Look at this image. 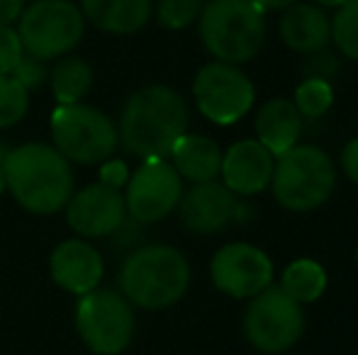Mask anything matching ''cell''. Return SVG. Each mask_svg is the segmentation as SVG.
<instances>
[{
  "instance_id": "5b68a950",
  "label": "cell",
  "mask_w": 358,
  "mask_h": 355,
  "mask_svg": "<svg viewBox=\"0 0 358 355\" xmlns=\"http://www.w3.org/2000/svg\"><path fill=\"white\" fill-rule=\"evenodd\" d=\"M336 185V168L329 153L312 144H295L275 156L273 197L290 212H310L329 199Z\"/></svg>"
},
{
  "instance_id": "8d00e7d4",
  "label": "cell",
  "mask_w": 358,
  "mask_h": 355,
  "mask_svg": "<svg viewBox=\"0 0 358 355\" xmlns=\"http://www.w3.org/2000/svg\"><path fill=\"white\" fill-rule=\"evenodd\" d=\"M356 266H358V248H356Z\"/></svg>"
},
{
  "instance_id": "6da1fadb",
  "label": "cell",
  "mask_w": 358,
  "mask_h": 355,
  "mask_svg": "<svg viewBox=\"0 0 358 355\" xmlns=\"http://www.w3.org/2000/svg\"><path fill=\"white\" fill-rule=\"evenodd\" d=\"M188 132V105L169 86H146L127 98L120 114V142L139 158L171 156L176 142Z\"/></svg>"
},
{
  "instance_id": "7a4b0ae2",
  "label": "cell",
  "mask_w": 358,
  "mask_h": 355,
  "mask_svg": "<svg viewBox=\"0 0 358 355\" xmlns=\"http://www.w3.org/2000/svg\"><path fill=\"white\" fill-rule=\"evenodd\" d=\"M5 185L20 207L32 214H57L73 195L71 163L54 146L29 142L3 158Z\"/></svg>"
},
{
  "instance_id": "7402d4cb",
  "label": "cell",
  "mask_w": 358,
  "mask_h": 355,
  "mask_svg": "<svg viewBox=\"0 0 358 355\" xmlns=\"http://www.w3.org/2000/svg\"><path fill=\"white\" fill-rule=\"evenodd\" d=\"M280 287H283L285 294H290L297 304L317 302L327 289V273L317 261L300 258V261H292L290 266L283 270V282H280Z\"/></svg>"
},
{
  "instance_id": "f1b7e54d",
  "label": "cell",
  "mask_w": 358,
  "mask_h": 355,
  "mask_svg": "<svg viewBox=\"0 0 358 355\" xmlns=\"http://www.w3.org/2000/svg\"><path fill=\"white\" fill-rule=\"evenodd\" d=\"M307 56H310L305 61L307 78H320V81L329 83V78H334L336 73H339V59H336V54L327 52V49H320V52L307 54Z\"/></svg>"
},
{
  "instance_id": "ba28073f",
  "label": "cell",
  "mask_w": 358,
  "mask_h": 355,
  "mask_svg": "<svg viewBox=\"0 0 358 355\" xmlns=\"http://www.w3.org/2000/svg\"><path fill=\"white\" fill-rule=\"evenodd\" d=\"M137 328L134 307L117 289L80 294L76 304V331L80 341L98 355H120L129 348Z\"/></svg>"
},
{
  "instance_id": "4fadbf2b",
  "label": "cell",
  "mask_w": 358,
  "mask_h": 355,
  "mask_svg": "<svg viewBox=\"0 0 358 355\" xmlns=\"http://www.w3.org/2000/svg\"><path fill=\"white\" fill-rule=\"evenodd\" d=\"M64 209H66V224L85 239L113 236L124 227L127 219L124 195L103 183L73 192Z\"/></svg>"
},
{
  "instance_id": "cb8c5ba5",
  "label": "cell",
  "mask_w": 358,
  "mask_h": 355,
  "mask_svg": "<svg viewBox=\"0 0 358 355\" xmlns=\"http://www.w3.org/2000/svg\"><path fill=\"white\" fill-rule=\"evenodd\" d=\"M331 42L351 61H358V0H349L331 20Z\"/></svg>"
},
{
  "instance_id": "8992f818",
  "label": "cell",
  "mask_w": 358,
  "mask_h": 355,
  "mask_svg": "<svg viewBox=\"0 0 358 355\" xmlns=\"http://www.w3.org/2000/svg\"><path fill=\"white\" fill-rule=\"evenodd\" d=\"M54 149L66 161L93 166L105 163L120 144L117 124L90 105H59L52 114Z\"/></svg>"
},
{
  "instance_id": "2e32d148",
  "label": "cell",
  "mask_w": 358,
  "mask_h": 355,
  "mask_svg": "<svg viewBox=\"0 0 358 355\" xmlns=\"http://www.w3.org/2000/svg\"><path fill=\"white\" fill-rule=\"evenodd\" d=\"M105 263L100 253L83 239H69L62 241L52 251L49 258V273L52 280L62 289L71 294H88L100 287Z\"/></svg>"
},
{
  "instance_id": "3957f363",
  "label": "cell",
  "mask_w": 358,
  "mask_h": 355,
  "mask_svg": "<svg viewBox=\"0 0 358 355\" xmlns=\"http://www.w3.org/2000/svg\"><path fill=\"white\" fill-rule=\"evenodd\" d=\"M188 258L166 243H151L132 251L120 270V292L132 307L149 312L173 307L188 292Z\"/></svg>"
},
{
  "instance_id": "9a60e30c",
  "label": "cell",
  "mask_w": 358,
  "mask_h": 355,
  "mask_svg": "<svg viewBox=\"0 0 358 355\" xmlns=\"http://www.w3.org/2000/svg\"><path fill=\"white\" fill-rule=\"evenodd\" d=\"M236 197L224 183L193 185L178 202V217L188 232L215 234L222 232L236 217Z\"/></svg>"
},
{
  "instance_id": "ffe728a7",
  "label": "cell",
  "mask_w": 358,
  "mask_h": 355,
  "mask_svg": "<svg viewBox=\"0 0 358 355\" xmlns=\"http://www.w3.org/2000/svg\"><path fill=\"white\" fill-rule=\"evenodd\" d=\"M256 134L259 142L273 156H280L297 144L302 134V114L292 105V100L273 98L259 109L256 117Z\"/></svg>"
},
{
  "instance_id": "277c9868",
  "label": "cell",
  "mask_w": 358,
  "mask_h": 355,
  "mask_svg": "<svg viewBox=\"0 0 358 355\" xmlns=\"http://www.w3.org/2000/svg\"><path fill=\"white\" fill-rule=\"evenodd\" d=\"M198 22L205 49L222 63L239 66L264 49V10L254 0H210Z\"/></svg>"
},
{
  "instance_id": "7c38bea8",
  "label": "cell",
  "mask_w": 358,
  "mask_h": 355,
  "mask_svg": "<svg viewBox=\"0 0 358 355\" xmlns=\"http://www.w3.org/2000/svg\"><path fill=\"white\" fill-rule=\"evenodd\" d=\"M210 275L220 292L234 299H251L273 282V263L259 246L234 241L213 256Z\"/></svg>"
},
{
  "instance_id": "d6a6232c",
  "label": "cell",
  "mask_w": 358,
  "mask_h": 355,
  "mask_svg": "<svg viewBox=\"0 0 358 355\" xmlns=\"http://www.w3.org/2000/svg\"><path fill=\"white\" fill-rule=\"evenodd\" d=\"M254 3L266 13V10H287L290 5L300 3V0H254Z\"/></svg>"
},
{
  "instance_id": "836d02e7",
  "label": "cell",
  "mask_w": 358,
  "mask_h": 355,
  "mask_svg": "<svg viewBox=\"0 0 358 355\" xmlns=\"http://www.w3.org/2000/svg\"><path fill=\"white\" fill-rule=\"evenodd\" d=\"M320 8H341L344 3H349V0H315Z\"/></svg>"
},
{
  "instance_id": "d6986e66",
  "label": "cell",
  "mask_w": 358,
  "mask_h": 355,
  "mask_svg": "<svg viewBox=\"0 0 358 355\" xmlns=\"http://www.w3.org/2000/svg\"><path fill=\"white\" fill-rule=\"evenodd\" d=\"M171 158H173L171 166L176 168V173L193 185L213 183L222 171V149L203 134L185 132L176 142Z\"/></svg>"
},
{
  "instance_id": "4316f807",
  "label": "cell",
  "mask_w": 358,
  "mask_h": 355,
  "mask_svg": "<svg viewBox=\"0 0 358 355\" xmlns=\"http://www.w3.org/2000/svg\"><path fill=\"white\" fill-rule=\"evenodd\" d=\"M10 76L27 90V93L34 88H39L44 81H49V71H47V66H44V61H39L37 56L24 54V52H22V56H20V61L15 63V68H13Z\"/></svg>"
},
{
  "instance_id": "8fae6325",
  "label": "cell",
  "mask_w": 358,
  "mask_h": 355,
  "mask_svg": "<svg viewBox=\"0 0 358 355\" xmlns=\"http://www.w3.org/2000/svg\"><path fill=\"white\" fill-rule=\"evenodd\" d=\"M183 197V178L166 158H146L129 176L124 190L127 214L139 224L166 219Z\"/></svg>"
},
{
  "instance_id": "f546056e",
  "label": "cell",
  "mask_w": 358,
  "mask_h": 355,
  "mask_svg": "<svg viewBox=\"0 0 358 355\" xmlns=\"http://www.w3.org/2000/svg\"><path fill=\"white\" fill-rule=\"evenodd\" d=\"M129 180V173H127V166L122 161H105L100 163V183L103 185H110V188L120 190L122 185H127Z\"/></svg>"
},
{
  "instance_id": "5bb4252c",
  "label": "cell",
  "mask_w": 358,
  "mask_h": 355,
  "mask_svg": "<svg viewBox=\"0 0 358 355\" xmlns=\"http://www.w3.org/2000/svg\"><path fill=\"white\" fill-rule=\"evenodd\" d=\"M275 156L259 142V139H241L231 144L227 153H222V171L224 185L234 195L249 197V195L264 192L273 178Z\"/></svg>"
},
{
  "instance_id": "44dd1931",
  "label": "cell",
  "mask_w": 358,
  "mask_h": 355,
  "mask_svg": "<svg viewBox=\"0 0 358 355\" xmlns=\"http://www.w3.org/2000/svg\"><path fill=\"white\" fill-rule=\"evenodd\" d=\"M93 81H95V76H93L90 63L78 56L62 59V61L52 68V73H49V86H52V93L59 105L80 103V100L90 93Z\"/></svg>"
},
{
  "instance_id": "52a82bcc",
  "label": "cell",
  "mask_w": 358,
  "mask_h": 355,
  "mask_svg": "<svg viewBox=\"0 0 358 355\" xmlns=\"http://www.w3.org/2000/svg\"><path fill=\"white\" fill-rule=\"evenodd\" d=\"M85 32V17L73 0H34L17 20L24 54L52 61L69 54Z\"/></svg>"
},
{
  "instance_id": "484cf974",
  "label": "cell",
  "mask_w": 358,
  "mask_h": 355,
  "mask_svg": "<svg viewBox=\"0 0 358 355\" xmlns=\"http://www.w3.org/2000/svg\"><path fill=\"white\" fill-rule=\"evenodd\" d=\"M203 13V0H159V22L169 29H185Z\"/></svg>"
},
{
  "instance_id": "4dcf8cb0",
  "label": "cell",
  "mask_w": 358,
  "mask_h": 355,
  "mask_svg": "<svg viewBox=\"0 0 358 355\" xmlns=\"http://www.w3.org/2000/svg\"><path fill=\"white\" fill-rule=\"evenodd\" d=\"M341 168H344L346 178L358 185V139H351L341 151Z\"/></svg>"
},
{
  "instance_id": "83f0119b",
  "label": "cell",
  "mask_w": 358,
  "mask_h": 355,
  "mask_svg": "<svg viewBox=\"0 0 358 355\" xmlns=\"http://www.w3.org/2000/svg\"><path fill=\"white\" fill-rule=\"evenodd\" d=\"M20 56H22V44L17 29L13 24H0V76H10Z\"/></svg>"
},
{
  "instance_id": "d590c367",
  "label": "cell",
  "mask_w": 358,
  "mask_h": 355,
  "mask_svg": "<svg viewBox=\"0 0 358 355\" xmlns=\"http://www.w3.org/2000/svg\"><path fill=\"white\" fill-rule=\"evenodd\" d=\"M5 153H8V149H5V144H3V142H0V163H3Z\"/></svg>"
},
{
  "instance_id": "ac0fdd59",
  "label": "cell",
  "mask_w": 358,
  "mask_h": 355,
  "mask_svg": "<svg viewBox=\"0 0 358 355\" xmlns=\"http://www.w3.org/2000/svg\"><path fill=\"white\" fill-rule=\"evenodd\" d=\"M85 22L110 34H134L146 27L154 13L151 0H80Z\"/></svg>"
},
{
  "instance_id": "e0dca14e",
  "label": "cell",
  "mask_w": 358,
  "mask_h": 355,
  "mask_svg": "<svg viewBox=\"0 0 358 355\" xmlns=\"http://www.w3.org/2000/svg\"><path fill=\"white\" fill-rule=\"evenodd\" d=\"M280 39L287 49L300 54H315L327 49L331 39V20L327 17L324 8L312 3H295L283 10L278 22Z\"/></svg>"
},
{
  "instance_id": "9c48e42d",
  "label": "cell",
  "mask_w": 358,
  "mask_h": 355,
  "mask_svg": "<svg viewBox=\"0 0 358 355\" xmlns=\"http://www.w3.org/2000/svg\"><path fill=\"white\" fill-rule=\"evenodd\" d=\"M305 314L283 287H266L251 297L244 314V336L259 353H285L300 341Z\"/></svg>"
},
{
  "instance_id": "1f68e13d",
  "label": "cell",
  "mask_w": 358,
  "mask_h": 355,
  "mask_svg": "<svg viewBox=\"0 0 358 355\" xmlns=\"http://www.w3.org/2000/svg\"><path fill=\"white\" fill-rule=\"evenodd\" d=\"M24 10V0H0V24H13Z\"/></svg>"
},
{
  "instance_id": "d4e9b609",
  "label": "cell",
  "mask_w": 358,
  "mask_h": 355,
  "mask_svg": "<svg viewBox=\"0 0 358 355\" xmlns=\"http://www.w3.org/2000/svg\"><path fill=\"white\" fill-rule=\"evenodd\" d=\"M29 109V93L13 76H0V129L15 127Z\"/></svg>"
},
{
  "instance_id": "e575fe53",
  "label": "cell",
  "mask_w": 358,
  "mask_h": 355,
  "mask_svg": "<svg viewBox=\"0 0 358 355\" xmlns=\"http://www.w3.org/2000/svg\"><path fill=\"white\" fill-rule=\"evenodd\" d=\"M8 190V185H5V173H3V163H0V195Z\"/></svg>"
},
{
  "instance_id": "603a6c76",
  "label": "cell",
  "mask_w": 358,
  "mask_h": 355,
  "mask_svg": "<svg viewBox=\"0 0 358 355\" xmlns=\"http://www.w3.org/2000/svg\"><path fill=\"white\" fill-rule=\"evenodd\" d=\"M292 105H295L297 112L302 114V119H320L322 114L329 112V107L334 105V90H331V86L327 81L305 78L295 90Z\"/></svg>"
},
{
  "instance_id": "30bf717a",
  "label": "cell",
  "mask_w": 358,
  "mask_h": 355,
  "mask_svg": "<svg viewBox=\"0 0 358 355\" xmlns=\"http://www.w3.org/2000/svg\"><path fill=\"white\" fill-rule=\"evenodd\" d=\"M198 109L215 124H234L251 109L256 90L251 78L231 63H208L193 81Z\"/></svg>"
}]
</instances>
